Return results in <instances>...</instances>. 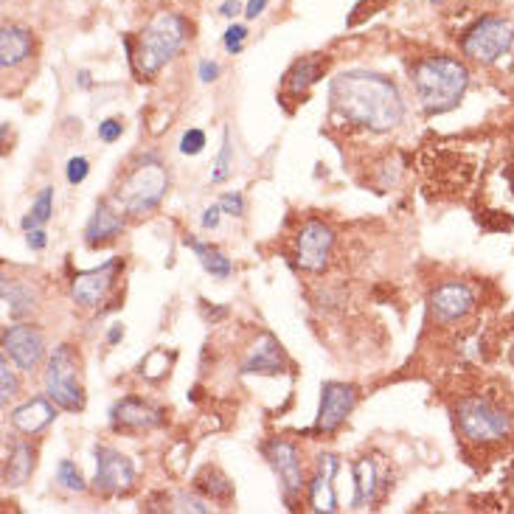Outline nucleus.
<instances>
[{"instance_id":"393cba45","label":"nucleus","mask_w":514,"mask_h":514,"mask_svg":"<svg viewBox=\"0 0 514 514\" xmlns=\"http://www.w3.org/2000/svg\"><path fill=\"white\" fill-rule=\"evenodd\" d=\"M194 484L200 492L211 495V500H231V495H234V484L220 470H203Z\"/></svg>"},{"instance_id":"6e6552de","label":"nucleus","mask_w":514,"mask_h":514,"mask_svg":"<svg viewBox=\"0 0 514 514\" xmlns=\"http://www.w3.org/2000/svg\"><path fill=\"white\" fill-rule=\"evenodd\" d=\"M295 248H298V267H301V270L321 273V270L329 267V259H332L335 234H332V228H329V225L312 220L301 228Z\"/></svg>"},{"instance_id":"7ed1b4c3","label":"nucleus","mask_w":514,"mask_h":514,"mask_svg":"<svg viewBox=\"0 0 514 514\" xmlns=\"http://www.w3.org/2000/svg\"><path fill=\"white\" fill-rule=\"evenodd\" d=\"M189 37V23L186 17L175 12H161L149 20L144 31L138 34V48H135L133 62L138 74L155 76L166 62L177 57V51L183 48Z\"/></svg>"},{"instance_id":"a19ab883","label":"nucleus","mask_w":514,"mask_h":514,"mask_svg":"<svg viewBox=\"0 0 514 514\" xmlns=\"http://www.w3.org/2000/svg\"><path fill=\"white\" fill-rule=\"evenodd\" d=\"M267 9V0H248V6H245V17L248 20H256V17L262 15Z\"/></svg>"},{"instance_id":"f03ea898","label":"nucleus","mask_w":514,"mask_h":514,"mask_svg":"<svg viewBox=\"0 0 514 514\" xmlns=\"http://www.w3.org/2000/svg\"><path fill=\"white\" fill-rule=\"evenodd\" d=\"M470 85V71L453 57H425L413 68V88L425 113L453 110Z\"/></svg>"},{"instance_id":"ddd939ff","label":"nucleus","mask_w":514,"mask_h":514,"mask_svg":"<svg viewBox=\"0 0 514 514\" xmlns=\"http://www.w3.org/2000/svg\"><path fill=\"white\" fill-rule=\"evenodd\" d=\"M118 270H121V262H118V259H110V262H104V265L96 267V270L76 273L74 281H71V295H74L76 304L88 309L99 307L104 298H107V293H110Z\"/></svg>"},{"instance_id":"20e7f679","label":"nucleus","mask_w":514,"mask_h":514,"mask_svg":"<svg viewBox=\"0 0 514 514\" xmlns=\"http://www.w3.org/2000/svg\"><path fill=\"white\" fill-rule=\"evenodd\" d=\"M169 191V172L155 155H147L116 189V203L130 217H144L161 206Z\"/></svg>"},{"instance_id":"c756f323","label":"nucleus","mask_w":514,"mask_h":514,"mask_svg":"<svg viewBox=\"0 0 514 514\" xmlns=\"http://www.w3.org/2000/svg\"><path fill=\"white\" fill-rule=\"evenodd\" d=\"M169 363H172V357H166V352L155 349V352L149 354L147 360L141 363V374H144V377H149V380H158V377H163V374H166Z\"/></svg>"},{"instance_id":"4468645a","label":"nucleus","mask_w":514,"mask_h":514,"mask_svg":"<svg viewBox=\"0 0 514 514\" xmlns=\"http://www.w3.org/2000/svg\"><path fill=\"white\" fill-rule=\"evenodd\" d=\"M265 458L270 461V467L276 470L281 481V489L287 498H293L301 492L304 486V472H301V456H298V447L290 441L270 439L265 444Z\"/></svg>"},{"instance_id":"bb28decb","label":"nucleus","mask_w":514,"mask_h":514,"mask_svg":"<svg viewBox=\"0 0 514 514\" xmlns=\"http://www.w3.org/2000/svg\"><path fill=\"white\" fill-rule=\"evenodd\" d=\"M318 76H321V62H318V59H304V62L295 65L293 74H290V88H293L295 93H301V90H307Z\"/></svg>"},{"instance_id":"0eeeda50","label":"nucleus","mask_w":514,"mask_h":514,"mask_svg":"<svg viewBox=\"0 0 514 514\" xmlns=\"http://www.w3.org/2000/svg\"><path fill=\"white\" fill-rule=\"evenodd\" d=\"M514 45V26L503 17H484L464 34V54L475 62L492 65L498 62L503 54H509V48Z\"/></svg>"},{"instance_id":"39448f33","label":"nucleus","mask_w":514,"mask_h":514,"mask_svg":"<svg viewBox=\"0 0 514 514\" xmlns=\"http://www.w3.org/2000/svg\"><path fill=\"white\" fill-rule=\"evenodd\" d=\"M45 391H48L51 402L59 405L62 411H82L85 408V391L79 382V354L74 352V346L62 343L48 357Z\"/></svg>"},{"instance_id":"aec40b11","label":"nucleus","mask_w":514,"mask_h":514,"mask_svg":"<svg viewBox=\"0 0 514 514\" xmlns=\"http://www.w3.org/2000/svg\"><path fill=\"white\" fill-rule=\"evenodd\" d=\"M31 31L23 26H3L0 31V65L3 71L23 65L31 57Z\"/></svg>"},{"instance_id":"473e14b6","label":"nucleus","mask_w":514,"mask_h":514,"mask_svg":"<svg viewBox=\"0 0 514 514\" xmlns=\"http://www.w3.org/2000/svg\"><path fill=\"white\" fill-rule=\"evenodd\" d=\"M245 40H248V29H245V26H239V23H234V26H228V31H225L222 45H225V51H228V54H239V51H242V45H245Z\"/></svg>"},{"instance_id":"79ce46f5","label":"nucleus","mask_w":514,"mask_h":514,"mask_svg":"<svg viewBox=\"0 0 514 514\" xmlns=\"http://www.w3.org/2000/svg\"><path fill=\"white\" fill-rule=\"evenodd\" d=\"M239 12H245L239 0H225V3H222V6H220V15L222 17H236V15H239Z\"/></svg>"},{"instance_id":"37998d69","label":"nucleus","mask_w":514,"mask_h":514,"mask_svg":"<svg viewBox=\"0 0 514 514\" xmlns=\"http://www.w3.org/2000/svg\"><path fill=\"white\" fill-rule=\"evenodd\" d=\"M121 338H124V326L121 324L110 326V332H107V343H110V346H116Z\"/></svg>"},{"instance_id":"a878e982","label":"nucleus","mask_w":514,"mask_h":514,"mask_svg":"<svg viewBox=\"0 0 514 514\" xmlns=\"http://www.w3.org/2000/svg\"><path fill=\"white\" fill-rule=\"evenodd\" d=\"M231 169H234V147H231V130L225 127V130H222L220 155H217V163H214L211 180H214V183H222V180H228Z\"/></svg>"},{"instance_id":"dca6fc26","label":"nucleus","mask_w":514,"mask_h":514,"mask_svg":"<svg viewBox=\"0 0 514 514\" xmlns=\"http://www.w3.org/2000/svg\"><path fill=\"white\" fill-rule=\"evenodd\" d=\"M335 472H338V458H318V470H315V478H312V484H309V503H312L315 512H338V495H335V486H332Z\"/></svg>"},{"instance_id":"412c9836","label":"nucleus","mask_w":514,"mask_h":514,"mask_svg":"<svg viewBox=\"0 0 514 514\" xmlns=\"http://www.w3.org/2000/svg\"><path fill=\"white\" fill-rule=\"evenodd\" d=\"M34 472V450L26 441H15L9 456H6V467H3V484L23 486Z\"/></svg>"},{"instance_id":"f8f14e48","label":"nucleus","mask_w":514,"mask_h":514,"mask_svg":"<svg viewBox=\"0 0 514 514\" xmlns=\"http://www.w3.org/2000/svg\"><path fill=\"white\" fill-rule=\"evenodd\" d=\"M472 307H475V293L464 281H444L430 295V309L439 324H456L470 315Z\"/></svg>"},{"instance_id":"f704fd0d","label":"nucleus","mask_w":514,"mask_h":514,"mask_svg":"<svg viewBox=\"0 0 514 514\" xmlns=\"http://www.w3.org/2000/svg\"><path fill=\"white\" fill-rule=\"evenodd\" d=\"M175 503H177V506H175L177 512H194V514H206V512H211V506H208L206 500L191 498V495H177Z\"/></svg>"},{"instance_id":"2f4dec72","label":"nucleus","mask_w":514,"mask_h":514,"mask_svg":"<svg viewBox=\"0 0 514 514\" xmlns=\"http://www.w3.org/2000/svg\"><path fill=\"white\" fill-rule=\"evenodd\" d=\"M203 147H206V133L197 130V127H194V130H186L183 138H180V152H183V155H200Z\"/></svg>"},{"instance_id":"7c9ffc66","label":"nucleus","mask_w":514,"mask_h":514,"mask_svg":"<svg viewBox=\"0 0 514 514\" xmlns=\"http://www.w3.org/2000/svg\"><path fill=\"white\" fill-rule=\"evenodd\" d=\"M51 214H54V189H43L31 206V217L37 220V225H45L51 220Z\"/></svg>"},{"instance_id":"58836bf2","label":"nucleus","mask_w":514,"mask_h":514,"mask_svg":"<svg viewBox=\"0 0 514 514\" xmlns=\"http://www.w3.org/2000/svg\"><path fill=\"white\" fill-rule=\"evenodd\" d=\"M217 76H220V65L203 59V62H200V79H203V82H214Z\"/></svg>"},{"instance_id":"a211bd4d","label":"nucleus","mask_w":514,"mask_h":514,"mask_svg":"<svg viewBox=\"0 0 514 514\" xmlns=\"http://www.w3.org/2000/svg\"><path fill=\"white\" fill-rule=\"evenodd\" d=\"M54 419H57V411H54V405L45 397L29 399L26 405H20V408L12 411V425L20 433H26V436H34V433L45 430Z\"/></svg>"},{"instance_id":"a18cd8bd","label":"nucleus","mask_w":514,"mask_h":514,"mask_svg":"<svg viewBox=\"0 0 514 514\" xmlns=\"http://www.w3.org/2000/svg\"><path fill=\"white\" fill-rule=\"evenodd\" d=\"M433 3H441V0H433Z\"/></svg>"},{"instance_id":"ea45409f","label":"nucleus","mask_w":514,"mask_h":514,"mask_svg":"<svg viewBox=\"0 0 514 514\" xmlns=\"http://www.w3.org/2000/svg\"><path fill=\"white\" fill-rule=\"evenodd\" d=\"M45 245H48V236H45L43 228H34V231H29V248L31 250H43Z\"/></svg>"},{"instance_id":"c9c22d12","label":"nucleus","mask_w":514,"mask_h":514,"mask_svg":"<svg viewBox=\"0 0 514 514\" xmlns=\"http://www.w3.org/2000/svg\"><path fill=\"white\" fill-rule=\"evenodd\" d=\"M220 206L225 214H231V217H242L245 214V200H242V194L239 191H228V194H222Z\"/></svg>"},{"instance_id":"b1692460","label":"nucleus","mask_w":514,"mask_h":514,"mask_svg":"<svg viewBox=\"0 0 514 514\" xmlns=\"http://www.w3.org/2000/svg\"><path fill=\"white\" fill-rule=\"evenodd\" d=\"M186 245H189L194 253H197V259H200V265L206 273H211L214 279H228L231 273H234V267H231V259H225L220 250L211 248V245H203V242H194V239H186Z\"/></svg>"},{"instance_id":"5701e85b","label":"nucleus","mask_w":514,"mask_h":514,"mask_svg":"<svg viewBox=\"0 0 514 514\" xmlns=\"http://www.w3.org/2000/svg\"><path fill=\"white\" fill-rule=\"evenodd\" d=\"M374 489H377V470H374V464L368 458H360L354 464V509L368 506L371 498H374Z\"/></svg>"},{"instance_id":"cd10ccee","label":"nucleus","mask_w":514,"mask_h":514,"mask_svg":"<svg viewBox=\"0 0 514 514\" xmlns=\"http://www.w3.org/2000/svg\"><path fill=\"white\" fill-rule=\"evenodd\" d=\"M57 478L65 489H71V492H85V478H82V472H79V467H76L74 461H59Z\"/></svg>"},{"instance_id":"1a4fd4ad","label":"nucleus","mask_w":514,"mask_h":514,"mask_svg":"<svg viewBox=\"0 0 514 514\" xmlns=\"http://www.w3.org/2000/svg\"><path fill=\"white\" fill-rule=\"evenodd\" d=\"M3 352L12 357V363L20 371H34V368L43 363V332L31 324L6 326V332H3Z\"/></svg>"},{"instance_id":"c85d7f7f","label":"nucleus","mask_w":514,"mask_h":514,"mask_svg":"<svg viewBox=\"0 0 514 514\" xmlns=\"http://www.w3.org/2000/svg\"><path fill=\"white\" fill-rule=\"evenodd\" d=\"M17 391H20L17 374L9 368V360L3 357L0 360V399H3V405H9V399L17 397Z\"/></svg>"},{"instance_id":"6ab92c4d","label":"nucleus","mask_w":514,"mask_h":514,"mask_svg":"<svg viewBox=\"0 0 514 514\" xmlns=\"http://www.w3.org/2000/svg\"><path fill=\"white\" fill-rule=\"evenodd\" d=\"M245 374H281L284 371V352H281L279 340L273 335H262V340L253 346V352L248 354V360L242 363Z\"/></svg>"},{"instance_id":"f3484780","label":"nucleus","mask_w":514,"mask_h":514,"mask_svg":"<svg viewBox=\"0 0 514 514\" xmlns=\"http://www.w3.org/2000/svg\"><path fill=\"white\" fill-rule=\"evenodd\" d=\"M124 231V217L121 208H116L110 200H102L93 217H90L88 228H85V242L90 248H102L107 242H113L118 234Z\"/></svg>"},{"instance_id":"2eb2a0df","label":"nucleus","mask_w":514,"mask_h":514,"mask_svg":"<svg viewBox=\"0 0 514 514\" xmlns=\"http://www.w3.org/2000/svg\"><path fill=\"white\" fill-rule=\"evenodd\" d=\"M110 422H113V427H127V430H149V427L161 425L163 413L144 399L127 397L113 405Z\"/></svg>"},{"instance_id":"72a5a7b5","label":"nucleus","mask_w":514,"mask_h":514,"mask_svg":"<svg viewBox=\"0 0 514 514\" xmlns=\"http://www.w3.org/2000/svg\"><path fill=\"white\" fill-rule=\"evenodd\" d=\"M88 172H90L88 158H71V161H68V183H71V186L85 183Z\"/></svg>"},{"instance_id":"9d476101","label":"nucleus","mask_w":514,"mask_h":514,"mask_svg":"<svg viewBox=\"0 0 514 514\" xmlns=\"http://www.w3.org/2000/svg\"><path fill=\"white\" fill-rule=\"evenodd\" d=\"M354 405H357V388L354 385H346V382H324L315 430L318 433H335L346 422V416L354 411Z\"/></svg>"},{"instance_id":"423d86ee","label":"nucleus","mask_w":514,"mask_h":514,"mask_svg":"<svg viewBox=\"0 0 514 514\" xmlns=\"http://www.w3.org/2000/svg\"><path fill=\"white\" fill-rule=\"evenodd\" d=\"M458 430L475 444H492L509 436L512 430V419L506 411H500L495 402L484 397H470L458 405L456 411Z\"/></svg>"},{"instance_id":"4be33fe9","label":"nucleus","mask_w":514,"mask_h":514,"mask_svg":"<svg viewBox=\"0 0 514 514\" xmlns=\"http://www.w3.org/2000/svg\"><path fill=\"white\" fill-rule=\"evenodd\" d=\"M3 304L9 309V318H26L34 312V290L23 281H3Z\"/></svg>"},{"instance_id":"f257e3e1","label":"nucleus","mask_w":514,"mask_h":514,"mask_svg":"<svg viewBox=\"0 0 514 514\" xmlns=\"http://www.w3.org/2000/svg\"><path fill=\"white\" fill-rule=\"evenodd\" d=\"M329 102L338 116L371 133H391L405 118V104L397 85L388 76L371 71H346L335 76Z\"/></svg>"},{"instance_id":"4c0bfd02","label":"nucleus","mask_w":514,"mask_h":514,"mask_svg":"<svg viewBox=\"0 0 514 514\" xmlns=\"http://www.w3.org/2000/svg\"><path fill=\"white\" fill-rule=\"evenodd\" d=\"M220 214H225L220 203L206 208V211H203V228H217V225H220Z\"/></svg>"},{"instance_id":"c03bdc74","label":"nucleus","mask_w":514,"mask_h":514,"mask_svg":"<svg viewBox=\"0 0 514 514\" xmlns=\"http://www.w3.org/2000/svg\"><path fill=\"white\" fill-rule=\"evenodd\" d=\"M79 82H82V88H90V74H88V71H82V74H79Z\"/></svg>"},{"instance_id":"e433bc0d","label":"nucleus","mask_w":514,"mask_h":514,"mask_svg":"<svg viewBox=\"0 0 514 514\" xmlns=\"http://www.w3.org/2000/svg\"><path fill=\"white\" fill-rule=\"evenodd\" d=\"M121 133H124V124H121L118 118H107V121L99 124V138H102L104 144H113V141H118Z\"/></svg>"},{"instance_id":"9b49d317","label":"nucleus","mask_w":514,"mask_h":514,"mask_svg":"<svg viewBox=\"0 0 514 514\" xmlns=\"http://www.w3.org/2000/svg\"><path fill=\"white\" fill-rule=\"evenodd\" d=\"M135 481V470L130 458L121 456L113 447H96V489L102 495H121L130 492Z\"/></svg>"}]
</instances>
